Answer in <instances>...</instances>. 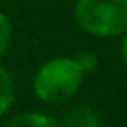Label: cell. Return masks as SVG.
<instances>
[{"label":"cell","instance_id":"obj_1","mask_svg":"<svg viewBox=\"0 0 127 127\" xmlns=\"http://www.w3.org/2000/svg\"><path fill=\"white\" fill-rule=\"evenodd\" d=\"M84 69L75 58L58 56L51 58L37 69L34 77V95L49 105L64 103L79 92L84 80Z\"/></svg>","mask_w":127,"mask_h":127},{"label":"cell","instance_id":"obj_2","mask_svg":"<svg viewBox=\"0 0 127 127\" xmlns=\"http://www.w3.org/2000/svg\"><path fill=\"white\" fill-rule=\"evenodd\" d=\"M73 15L90 36L114 37L127 32V0H77Z\"/></svg>","mask_w":127,"mask_h":127},{"label":"cell","instance_id":"obj_3","mask_svg":"<svg viewBox=\"0 0 127 127\" xmlns=\"http://www.w3.org/2000/svg\"><path fill=\"white\" fill-rule=\"evenodd\" d=\"M60 125L62 127H101V122L92 108L79 107L67 112Z\"/></svg>","mask_w":127,"mask_h":127},{"label":"cell","instance_id":"obj_4","mask_svg":"<svg viewBox=\"0 0 127 127\" xmlns=\"http://www.w3.org/2000/svg\"><path fill=\"white\" fill-rule=\"evenodd\" d=\"M6 127H62L60 122L52 120L47 114H39V112H24V114H17L8 122Z\"/></svg>","mask_w":127,"mask_h":127},{"label":"cell","instance_id":"obj_5","mask_svg":"<svg viewBox=\"0 0 127 127\" xmlns=\"http://www.w3.org/2000/svg\"><path fill=\"white\" fill-rule=\"evenodd\" d=\"M15 99V82L6 67L0 65V116L6 114Z\"/></svg>","mask_w":127,"mask_h":127},{"label":"cell","instance_id":"obj_6","mask_svg":"<svg viewBox=\"0 0 127 127\" xmlns=\"http://www.w3.org/2000/svg\"><path fill=\"white\" fill-rule=\"evenodd\" d=\"M9 45H11V23L6 13L0 11V58L8 52Z\"/></svg>","mask_w":127,"mask_h":127},{"label":"cell","instance_id":"obj_7","mask_svg":"<svg viewBox=\"0 0 127 127\" xmlns=\"http://www.w3.org/2000/svg\"><path fill=\"white\" fill-rule=\"evenodd\" d=\"M75 60L79 62V65L84 69V73L88 71H94L95 67H97V60H95V56L92 54V52H82V54L75 56Z\"/></svg>","mask_w":127,"mask_h":127},{"label":"cell","instance_id":"obj_8","mask_svg":"<svg viewBox=\"0 0 127 127\" xmlns=\"http://www.w3.org/2000/svg\"><path fill=\"white\" fill-rule=\"evenodd\" d=\"M120 54H122L123 64L127 65V32L123 34V37H122V45H120Z\"/></svg>","mask_w":127,"mask_h":127}]
</instances>
